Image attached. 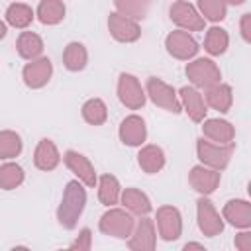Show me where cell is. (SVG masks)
<instances>
[{
	"mask_svg": "<svg viewBox=\"0 0 251 251\" xmlns=\"http://www.w3.org/2000/svg\"><path fill=\"white\" fill-rule=\"evenodd\" d=\"M178 100H180L182 110L188 114V118H190L192 122L200 124V122L206 118L208 106H206V102H204V94H202L196 86H192V84L182 86V88L178 90Z\"/></svg>",
	"mask_w": 251,
	"mask_h": 251,
	"instance_id": "16",
	"label": "cell"
},
{
	"mask_svg": "<svg viewBox=\"0 0 251 251\" xmlns=\"http://www.w3.org/2000/svg\"><path fill=\"white\" fill-rule=\"evenodd\" d=\"M71 249H78V251H88L92 247V231L88 227H82L76 235V239L69 245Z\"/></svg>",
	"mask_w": 251,
	"mask_h": 251,
	"instance_id": "35",
	"label": "cell"
},
{
	"mask_svg": "<svg viewBox=\"0 0 251 251\" xmlns=\"http://www.w3.org/2000/svg\"><path fill=\"white\" fill-rule=\"evenodd\" d=\"M96 186H98V200L104 206L110 208V206H116L120 202L122 186H120V180L114 175H102V176H98Z\"/></svg>",
	"mask_w": 251,
	"mask_h": 251,
	"instance_id": "26",
	"label": "cell"
},
{
	"mask_svg": "<svg viewBox=\"0 0 251 251\" xmlns=\"http://www.w3.org/2000/svg\"><path fill=\"white\" fill-rule=\"evenodd\" d=\"M24 149L22 137L20 133L12 131V129H4L0 131V159L2 161H10L16 159Z\"/></svg>",
	"mask_w": 251,
	"mask_h": 251,
	"instance_id": "31",
	"label": "cell"
},
{
	"mask_svg": "<svg viewBox=\"0 0 251 251\" xmlns=\"http://www.w3.org/2000/svg\"><path fill=\"white\" fill-rule=\"evenodd\" d=\"M86 63H88L86 47L82 43H78V41L67 43V47L63 51V65H65V69L71 71V73H78V71H82L86 67Z\"/></svg>",
	"mask_w": 251,
	"mask_h": 251,
	"instance_id": "27",
	"label": "cell"
},
{
	"mask_svg": "<svg viewBox=\"0 0 251 251\" xmlns=\"http://www.w3.org/2000/svg\"><path fill=\"white\" fill-rule=\"evenodd\" d=\"M6 33H8V25L0 20V39H4V37H6Z\"/></svg>",
	"mask_w": 251,
	"mask_h": 251,
	"instance_id": "38",
	"label": "cell"
},
{
	"mask_svg": "<svg viewBox=\"0 0 251 251\" xmlns=\"http://www.w3.org/2000/svg\"><path fill=\"white\" fill-rule=\"evenodd\" d=\"M229 47V35L224 27L220 25H212L210 29H206V37H204V49L208 55L218 57L224 55Z\"/></svg>",
	"mask_w": 251,
	"mask_h": 251,
	"instance_id": "29",
	"label": "cell"
},
{
	"mask_svg": "<svg viewBox=\"0 0 251 251\" xmlns=\"http://www.w3.org/2000/svg\"><path fill=\"white\" fill-rule=\"evenodd\" d=\"M120 202L129 214H135V216H147L153 210L149 196L145 192H141L139 188H135V186L124 188L122 194H120Z\"/></svg>",
	"mask_w": 251,
	"mask_h": 251,
	"instance_id": "22",
	"label": "cell"
},
{
	"mask_svg": "<svg viewBox=\"0 0 251 251\" xmlns=\"http://www.w3.org/2000/svg\"><path fill=\"white\" fill-rule=\"evenodd\" d=\"M204 102L206 106H210L212 110H218L222 114L229 112L231 104H233V92H231V86L226 84V82H216L212 86L206 88V94H204Z\"/></svg>",
	"mask_w": 251,
	"mask_h": 251,
	"instance_id": "20",
	"label": "cell"
},
{
	"mask_svg": "<svg viewBox=\"0 0 251 251\" xmlns=\"http://www.w3.org/2000/svg\"><path fill=\"white\" fill-rule=\"evenodd\" d=\"M61 163V153L57 149V145L51 141V139H39L35 151H33V165L39 169V171H53L57 169Z\"/></svg>",
	"mask_w": 251,
	"mask_h": 251,
	"instance_id": "21",
	"label": "cell"
},
{
	"mask_svg": "<svg viewBox=\"0 0 251 251\" xmlns=\"http://www.w3.org/2000/svg\"><path fill=\"white\" fill-rule=\"evenodd\" d=\"M167 53L178 61H190L198 55V41L184 29H175L165 37Z\"/></svg>",
	"mask_w": 251,
	"mask_h": 251,
	"instance_id": "9",
	"label": "cell"
},
{
	"mask_svg": "<svg viewBox=\"0 0 251 251\" xmlns=\"http://www.w3.org/2000/svg\"><path fill=\"white\" fill-rule=\"evenodd\" d=\"M233 243H235V247L241 249V251H251V231H249V229H243L241 233L235 235Z\"/></svg>",
	"mask_w": 251,
	"mask_h": 251,
	"instance_id": "36",
	"label": "cell"
},
{
	"mask_svg": "<svg viewBox=\"0 0 251 251\" xmlns=\"http://www.w3.org/2000/svg\"><path fill=\"white\" fill-rule=\"evenodd\" d=\"M16 51L22 59L33 61L43 53V39L35 31H22L16 41Z\"/></svg>",
	"mask_w": 251,
	"mask_h": 251,
	"instance_id": "25",
	"label": "cell"
},
{
	"mask_svg": "<svg viewBox=\"0 0 251 251\" xmlns=\"http://www.w3.org/2000/svg\"><path fill=\"white\" fill-rule=\"evenodd\" d=\"M198 12L204 20L218 24L226 18L227 4H226V0H198Z\"/></svg>",
	"mask_w": 251,
	"mask_h": 251,
	"instance_id": "34",
	"label": "cell"
},
{
	"mask_svg": "<svg viewBox=\"0 0 251 251\" xmlns=\"http://www.w3.org/2000/svg\"><path fill=\"white\" fill-rule=\"evenodd\" d=\"M196 216H198V227L206 237H216L224 231V218L216 210L214 202L208 196H200L196 202Z\"/></svg>",
	"mask_w": 251,
	"mask_h": 251,
	"instance_id": "8",
	"label": "cell"
},
{
	"mask_svg": "<svg viewBox=\"0 0 251 251\" xmlns=\"http://www.w3.org/2000/svg\"><path fill=\"white\" fill-rule=\"evenodd\" d=\"M184 249H186V251H188V249H204V245H202V243H186Z\"/></svg>",
	"mask_w": 251,
	"mask_h": 251,
	"instance_id": "39",
	"label": "cell"
},
{
	"mask_svg": "<svg viewBox=\"0 0 251 251\" xmlns=\"http://www.w3.org/2000/svg\"><path fill=\"white\" fill-rule=\"evenodd\" d=\"M51 75H53V63L47 57H37V59L29 61L24 67V71H22V78H24L27 88H41V86H45L49 82Z\"/></svg>",
	"mask_w": 251,
	"mask_h": 251,
	"instance_id": "17",
	"label": "cell"
},
{
	"mask_svg": "<svg viewBox=\"0 0 251 251\" xmlns=\"http://www.w3.org/2000/svg\"><path fill=\"white\" fill-rule=\"evenodd\" d=\"M86 208V188L84 184L76 180H69L61 198V204L57 208V222L65 229H75L78 224V218L82 216Z\"/></svg>",
	"mask_w": 251,
	"mask_h": 251,
	"instance_id": "1",
	"label": "cell"
},
{
	"mask_svg": "<svg viewBox=\"0 0 251 251\" xmlns=\"http://www.w3.org/2000/svg\"><path fill=\"white\" fill-rule=\"evenodd\" d=\"M235 143H214L206 137L196 139V155L200 159V165H206L216 171H224L233 155Z\"/></svg>",
	"mask_w": 251,
	"mask_h": 251,
	"instance_id": "2",
	"label": "cell"
},
{
	"mask_svg": "<svg viewBox=\"0 0 251 251\" xmlns=\"http://www.w3.org/2000/svg\"><path fill=\"white\" fill-rule=\"evenodd\" d=\"M135 220L133 214H129L126 208H110L108 212L102 214L100 222H98V229L104 235H112L118 239H127L133 231Z\"/></svg>",
	"mask_w": 251,
	"mask_h": 251,
	"instance_id": "4",
	"label": "cell"
},
{
	"mask_svg": "<svg viewBox=\"0 0 251 251\" xmlns=\"http://www.w3.org/2000/svg\"><path fill=\"white\" fill-rule=\"evenodd\" d=\"M220 180H222V171L210 169L206 165H196L188 173V182L200 196H210L218 188Z\"/></svg>",
	"mask_w": 251,
	"mask_h": 251,
	"instance_id": "15",
	"label": "cell"
},
{
	"mask_svg": "<svg viewBox=\"0 0 251 251\" xmlns=\"http://www.w3.org/2000/svg\"><path fill=\"white\" fill-rule=\"evenodd\" d=\"M116 12L122 16H127L135 22L143 20L149 12V0H114Z\"/></svg>",
	"mask_w": 251,
	"mask_h": 251,
	"instance_id": "33",
	"label": "cell"
},
{
	"mask_svg": "<svg viewBox=\"0 0 251 251\" xmlns=\"http://www.w3.org/2000/svg\"><path fill=\"white\" fill-rule=\"evenodd\" d=\"M186 76H188L190 84L196 86L198 90H206L208 86H212V84L222 80L220 67L210 57H198L194 61H188Z\"/></svg>",
	"mask_w": 251,
	"mask_h": 251,
	"instance_id": "5",
	"label": "cell"
},
{
	"mask_svg": "<svg viewBox=\"0 0 251 251\" xmlns=\"http://www.w3.org/2000/svg\"><path fill=\"white\" fill-rule=\"evenodd\" d=\"M153 222L163 241H176L182 233V216H180V210L175 206H161Z\"/></svg>",
	"mask_w": 251,
	"mask_h": 251,
	"instance_id": "7",
	"label": "cell"
},
{
	"mask_svg": "<svg viewBox=\"0 0 251 251\" xmlns=\"http://www.w3.org/2000/svg\"><path fill=\"white\" fill-rule=\"evenodd\" d=\"M120 141L127 147H141L147 139V126L145 120L137 114H129L122 120L120 129H118Z\"/></svg>",
	"mask_w": 251,
	"mask_h": 251,
	"instance_id": "14",
	"label": "cell"
},
{
	"mask_svg": "<svg viewBox=\"0 0 251 251\" xmlns=\"http://www.w3.org/2000/svg\"><path fill=\"white\" fill-rule=\"evenodd\" d=\"M118 98L129 110H139L145 104V90L141 88L137 76L129 73H122L118 78Z\"/></svg>",
	"mask_w": 251,
	"mask_h": 251,
	"instance_id": "10",
	"label": "cell"
},
{
	"mask_svg": "<svg viewBox=\"0 0 251 251\" xmlns=\"http://www.w3.org/2000/svg\"><path fill=\"white\" fill-rule=\"evenodd\" d=\"M63 163L67 165V169H69L84 186H88V188H94V186H96L98 176H96L94 165L90 163V159H88L86 155H82V153H78V151H75V149H69V151H65V155H63Z\"/></svg>",
	"mask_w": 251,
	"mask_h": 251,
	"instance_id": "11",
	"label": "cell"
},
{
	"mask_svg": "<svg viewBox=\"0 0 251 251\" xmlns=\"http://www.w3.org/2000/svg\"><path fill=\"white\" fill-rule=\"evenodd\" d=\"M157 245V229H155V222L147 216H141L135 226L131 235L127 237V247L133 251H151Z\"/></svg>",
	"mask_w": 251,
	"mask_h": 251,
	"instance_id": "12",
	"label": "cell"
},
{
	"mask_svg": "<svg viewBox=\"0 0 251 251\" xmlns=\"http://www.w3.org/2000/svg\"><path fill=\"white\" fill-rule=\"evenodd\" d=\"M222 218L227 220L233 227L249 229L251 227V204L241 198L227 200L226 206L222 208Z\"/></svg>",
	"mask_w": 251,
	"mask_h": 251,
	"instance_id": "18",
	"label": "cell"
},
{
	"mask_svg": "<svg viewBox=\"0 0 251 251\" xmlns=\"http://www.w3.org/2000/svg\"><path fill=\"white\" fill-rule=\"evenodd\" d=\"M239 29H241L243 41H245V43H251V14H243V16H241Z\"/></svg>",
	"mask_w": 251,
	"mask_h": 251,
	"instance_id": "37",
	"label": "cell"
},
{
	"mask_svg": "<svg viewBox=\"0 0 251 251\" xmlns=\"http://www.w3.org/2000/svg\"><path fill=\"white\" fill-rule=\"evenodd\" d=\"M245 0H226V4H231V6H241Z\"/></svg>",
	"mask_w": 251,
	"mask_h": 251,
	"instance_id": "40",
	"label": "cell"
},
{
	"mask_svg": "<svg viewBox=\"0 0 251 251\" xmlns=\"http://www.w3.org/2000/svg\"><path fill=\"white\" fill-rule=\"evenodd\" d=\"M202 135L214 143H231L235 139V129L227 120L210 118L202 120Z\"/></svg>",
	"mask_w": 251,
	"mask_h": 251,
	"instance_id": "19",
	"label": "cell"
},
{
	"mask_svg": "<svg viewBox=\"0 0 251 251\" xmlns=\"http://www.w3.org/2000/svg\"><path fill=\"white\" fill-rule=\"evenodd\" d=\"M24 178H25V173H24V169L18 163L6 161L0 167V188L2 190H14V188H18L24 182Z\"/></svg>",
	"mask_w": 251,
	"mask_h": 251,
	"instance_id": "32",
	"label": "cell"
},
{
	"mask_svg": "<svg viewBox=\"0 0 251 251\" xmlns=\"http://www.w3.org/2000/svg\"><path fill=\"white\" fill-rule=\"evenodd\" d=\"M65 2L63 0H41L37 4L35 16L43 25H57L65 20Z\"/></svg>",
	"mask_w": 251,
	"mask_h": 251,
	"instance_id": "24",
	"label": "cell"
},
{
	"mask_svg": "<svg viewBox=\"0 0 251 251\" xmlns=\"http://www.w3.org/2000/svg\"><path fill=\"white\" fill-rule=\"evenodd\" d=\"M145 96L159 108L167 110V112H173V114H180L182 112V106H180V100H178V94L176 90L167 84L163 78L159 76H149L147 82H145Z\"/></svg>",
	"mask_w": 251,
	"mask_h": 251,
	"instance_id": "3",
	"label": "cell"
},
{
	"mask_svg": "<svg viewBox=\"0 0 251 251\" xmlns=\"http://www.w3.org/2000/svg\"><path fill=\"white\" fill-rule=\"evenodd\" d=\"M169 16L178 25V29H184V31H202L204 24H206V20L200 16L198 8L186 0L173 2L169 8Z\"/></svg>",
	"mask_w": 251,
	"mask_h": 251,
	"instance_id": "6",
	"label": "cell"
},
{
	"mask_svg": "<svg viewBox=\"0 0 251 251\" xmlns=\"http://www.w3.org/2000/svg\"><path fill=\"white\" fill-rule=\"evenodd\" d=\"M82 120L90 126H102L108 120V108L102 98H88L82 104Z\"/></svg>",
	"mask_w": 251,
	"mask_h": 251,
	"instance_id": "30",
	"label": "cell"
},
{
	"mask_svg": "<svg viewBox=\"0 0 251 251\" xmlns=\"http://www.w3.org/2000/svg\"><path fill=\"white\" fill-rule=\"evenodd\" d=\"M137 163H139V167H141L147 175H155V173H159V171L165 167V163H167L165 151H163L159 145H143V147L139 149V153H137Z\"/></svg>",
	"mask_w": 251,
	"mask_h": 251,
	"instance_id": "23",
	"label": "cell"
},
{
	"mask_svg": "<svg viewBox=\"0 0 251 251\" xmlns=\"http://www.w3.org/2000/svg\"><path fill=\"white\" fill-rule=\"evenodd\" d=\"M6 24L12 25V27H18V29H25L33 18H35V12L31 6L24 4V2H14L6 8Z\"/></svg>",
	"mask_w": 251,
	"mask_h": 251,
	"instance_id": "28",
	"label": "cell"
},
{
	"mask_svg": "<svg viewBox=\"0 0 251 251\" xmlns=\"http://www.w3.org/2000/svg\"><path fill=\"white\" fill-rule=\"evenodd\" d=\"M108 29H110V35L120 43H133L141 37L139 24L118 12H112L108 16Z\"/></svg>",
	"mask_w": 251,
	"mask_h": 251,
	"instance_id": "13",
	"label": "cell"
}]
</instances>
